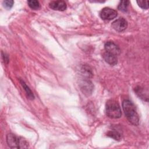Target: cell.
<instances>
[{
	"label": "cell",
	"instance_id": "cell-15",
	"mask_svg": "<svg viewBox=\"0 0 149 149\" xmlns=\"http://www.w3.org/2000/svg\"><path fill=\"white\" fill-rule=\"evenodd\" d=\"M13 1L12 0H5L3 2V6L6 9H10L13 5Z\"/></svg>",
	"mask_w": 149,
	"mask_h": 149
},
{
	"label": "cell",
	"instance_id": "cell-2",
	"mask_svg": "<svg viewBox=\"0 0 149 149\" xmlns=\"http://www.w3.org/2000/svg\"><path fill=\"white\" fill-rule=\"evenodd\" d=\"M105 112L109 118L112 119L119 118L122 115V112L119 104L113 100H109L107 102Z\"/></svg>",
	"mask_w": 149,
	"mask_h": 149
},
{
	"label": "cell",
	"instance_id": "cell-12",
	"mask_svg": "<svg viewBox=\"0 0 149 149\" xmlns=\"http://www.w3.org/2000/svg\"><path fill=\"white\" fill-rule=\"evenodd\" d=\"M107 136L110 137H111V138L114 139L116 140H119L121 139L120 134L118 132H117L116 130L109 131L107 133Z\"/></svg>",
	"mask_w": 149,
	"mask_h": 149
},
{
	"label": "cell",
	"instance_id": "cell-1",
	"mask_svg": "<svg viewBox=\"0 0 149 149\" xmlns=\"http://www.w3.org/2000/svg\"><path fill=\"white\" fill-rule=\"evenodd\" d=\"M122 108L128 120L133 125H138L139 117L134 104L130 100H125L122 102Z\"/></svg>",
	"mask_w": 149,
	"mask_h": 149
},
{
	"label": "cell",
	"instance_id": "cell-14",
	"mask_svg": "<svg viewBox=\"0 0 149 149\" xmlns=\"http://www.w3.org/2000/svg\"><path fill=\"white\" fill-rule=\"evenodd\" d=\"M137 4L140 7L143 9H148V1H137Z\"/></svg>",
	"mask_w": 149,
	"mask_h": 149
},
{
	"label": "cell",
	"instance_id": "cell-9",
	"mask_svg": "<svg viewBox=\"0 0 149 149\" xmlns=\"http://www.w3.org/2000/svg\"><path fill=\"white\" fill-rule=\"evenodd\" d=\"M103 58L106 62H107L108 64L112 66L115 65L118 62V59L116 55H114L107 52L104 53Z\"/></svg>",
	"mask_w": 149,
	"mask_h": 149
},
{
	"label": "cell",
	"instance_id": "cell-6",
	"mask_svg": "<svg viewBox=\"0 0 149 149\" xmlns=\"http://www.w3.org/2000/svg\"><path fill=\"white\" fill-rule=\"evenodd\" d=\"M104 48L107 52L110 53L116 56L119 55L120 53V49L119 47L116 44L112 41L107 42L105 44Z\"/></svg>",
	"mask_w": 149,
	"mask_h": 149
},
{
	"label": "cell",
	"instance_id": "cell-4",
	"mask_svg": "<svg viewBox=\"0 0 149 149\" xmlns=\"http://www.w3.org/2000/svg\"><path fill=\"white\" fill-rule=\"evenodd\" d=\"M100 15L103 20H111L117 16V12L110 8H104L101 10Z\"/></svg>",
	"mask_w": 149,
	"mask_h": 149
},
{
	"label": "cell",
	"instance_id": "cell-3",
	"mask_svg": "<svg viewBox=\"0 0 149 149\" xmlns=\"http://www.w3.org/2000/svg\"><path fill=\"white\" fill-rule=\"evenodd\" d=\"M6 141L10 148H26L28 143L22 137H19L13 134L9 133L6 136Z\"/></svg>",
	"mask_w": 149,
	"mask_h": 149
},
{
	"label": "cell",
	"instance_id": "cell-11",
	"mask_svg": "<svg viewBox=\"0 0 149 149\" xmlns=\"http://www.w3.org/2000/svg\"><path fill=\"white\" fill-rule=\"evenodd\" d=\"M28 5L29 7L33 10H37L40 8V5L38 1L36 0H30L27 1Z\"/></svg>",
	"mask_w": 149,
	"mask_h": 149
},
{
	"label": "cell",
	"instance_id": "cell-5",
	"mask_svg": "<svg viewBox=\"0 0 149 149\" xmlns=\"http://www.w3.org/2000/svg\"><path fill=\"white\" fill-rule=\"evenodd\" d=\"M112 28L117 31L121 32L126 30L127 27V22L123 17H120L112 23Z\"/></svg>",
	"mask_w": 149,
	"mask_h": 149
},
{
	"label": "cell",
	"instance_id": "cell-8",
	"mask_svg": "<svg viewBox=\"0 0 149 149\" xmlns=\"http://www.w3.org/2000/svg\"><path fill=\"white\" fill-rule=\"evenodd\" d=\"M80 88L84 94L89 95L93 91V86L90 81L84 80L80 83Z\"/></svg>",
	"mask_w": 149,
	"mask_h": 149
},
{
	"label": "cell",
	"instance_id": "cell-10",
	"mask_svg": "<svg viewBox=\"0 0 149 149\" xmlns=\"http://www.w3.org/2000/svg\"><path fill=\"white\" fill-rule=\"evenodd\" d=\"M20 82L22 87H23L24 90L26 91L27 97L30 100H33L34 98V96L33 93L31 92V90L29 88V87L26 85V84L25 83V82L24 81H23L22 80H20Z\"/></svg>",
	"mask_w": 149,
	"mask_h": 149
},
{
	"label": "cell",
	"instance_id": "cell-7",
	"mask_svg": "<svg viewBox=\"0 0 149 149\" xmlns=\"http://www.w3.org/2000/svg\"><path fill=\"white\" fill-rule=\"evenodd\" d=\"M49 7L53 9L59 11H63L66 9V3L63 1H53L49 4Z\"/></svg>",
	"mask_w": 149,
	"mask_h": 149
},
{
	"label": "cell",
	"instance_id": "cell-13",
	"mask_svg": "<svg viewBox=\"0 0 149 149\" xmlns=\"http://www.w3.org/2000/svg\"><path fill=\"white\" fill-rule=\"evenodd\" d=\"M129 4V1H122L120 2L118 5V9L121 11L126 12L127 11V9Z\"/></svg>",
	"mask_w": 149,
	"mask_h": 149
}]
</instances>
